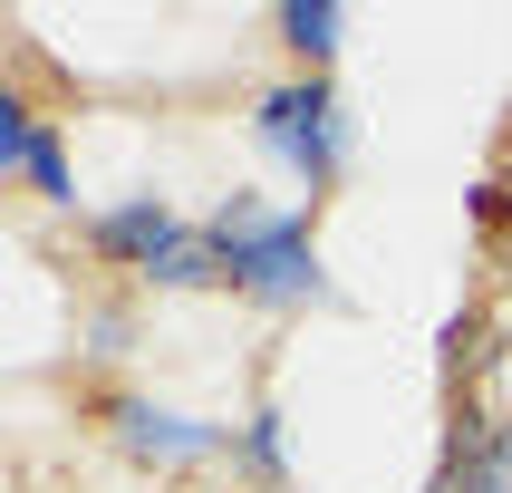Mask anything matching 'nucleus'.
Returning <instances> with one entry per match:
<instances>
[{
  "mask_svg": "<svg viewBox=\"0 0 512 493\" xmlns=\"http://www.w3.org/2000/svg\"><path fill=\"white\" fill-rule=\"evenodd\" d=\"M213 242H223V261H232V290H252V300H271V310H310V300H329L310 213H271V203L232 194L223 213H213Z\"/></svg>",
  "mask_w": 512,
  "mask_h": 493,
  "instance_id": "obj_1",
  "label": "nucleus"
},
{
  "mask_svg": "<svg viewBox=\"0 0 512 493\" xmlns=\"http://www.w3.org/2000/svg\"><path fill=\"white\" fill-rule=\"evenodd\" d=\"M252 136H261V155H271V165H290L310 194L348 165V116H339V97H329V78L271 87V97H261V116H252Z\"/></svg>",
  "mask_w": 512,
  "mask_h": 493,
  "instance_id": "obj_2",
  "label": "nucleus"
},
{
  "mask_svg": "<svg viewBox=\"0 0 512 493\" xmlns=\"http://www.w3.org/2000/svg\"><path fill=\"white\" fill-rule=\"evenodd\" d=\"M107 426H116V445H126L136 464H155V474H194V464H213L232 445L223 426H203V416H184V406H155V397H116Z\"/></svg>",
  "mask_w": 512,
  "mask_h": 493,
  "instance_id": "obj_3",
  "label": "nucleus"
},
{
  "mask_svg": "<svg viewBox=\"0 0 512 493\" xmlns=\"http://www.w3.org/2000/svg\"><path fill=\"white\" fill-rule=\"evenodd\" d=\"M174 242H184V223H174V203H165V194H136V203H116V213H97V252H107V261H136V271H155Z\"/></svg>",
  "mask_w": 512,
  "mask_h": 493,
  "instance_id": "obj_4",
  "label": "nucleus"
},
{
  "mask_svg": "<svg viewBox=\"0 0 512 493\" xmlns=\"http://www.w3.org/2000/svg\"><path fill=\"white\" fill-rule=\"evenodd\" d=\"M0 165L10 174H29L49 203H78V174H68V155H58V136L39 126L29 107H0Z\"/></svg>",
  "mask_w": 512,
  "mask_h": 493,
  "instance_id": "obj_5",
  "label": "nucleus"
},
{
  "mask_svg": "<svg viewBox=\"0 0 512 493\" xmlns=\"http://www.w3.org/2000/svg\"><path fill=\"white\" fill-rule=\"evenodd\" d=\"M493 416H464L455 435H445V464H435V484L426 493H493Z\"/></svg>",
  "mask_w": 512,
  "mask_h": 493,
  "instance_id": "obj_6",
  "label": "nucleus"
},
{
  "mask_svg": "<svg viewBox=\"0 0 512 493\" xmlns=\"http://www.w3.org/2000/svg\"><path fill=\"white\" fill-rule=\"evenodd\" d=\"M145 281H155V290H213V281H232V261H223V242H213V232H184V242H174Z\"/></svg>",
  "mask_w": 512,
  "mask_h": 493,
  "instance_id": "obj_7",
  "label": "nucleus"
},
{
  "mask_svg": "<svg viewBox=\"0 0 512 493\" xmlns=\"http://www.w3.org/2000/svg\"><path fill=\"white\" fill-rule=\"evenodd\" d=\"M339 29H348V20L329 10V0H319V10H310V0H290V10H281V39L310 58V68H319V58H339Z\"/></svg>",
  "mask_w": 512,
  "mask_h": 493,
  "instance_id": "obj_8",
  "label": "nucleus"
},
{
  "mask_svg": "<svg viewBox=\"0 0 512 493\" xmlns=\"http://www.w3.org/2000/svg\"><path fill=\"white\" fill-rule=\"evenodd\" d=\"M242 464H252V474H271V484H281V464H290V445H281V416H271V406H261L252 426H242Z\"/></svg>",
  "mask_w": 512,
  "mask_h": 493,
  "instance_id": "obj_9",
  "label": "nucleus"
},
{
  "mask_svg": "<svg viewBox=\"0 0 512 493\" xmlns=\"http://www.w3.org/2000/svg\"><path fill=\"white\" fill-rule=\"evenodd\" d=\"M484 474H493V493H512V416H493V464Z\"/></svg>",
  "mask_w": 512,
  "mask_h": 493,
  "instance_id": "obj_10",
  "label": "nucleus"
}]
</instances>
